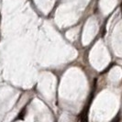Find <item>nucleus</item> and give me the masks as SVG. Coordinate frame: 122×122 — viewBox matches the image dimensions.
<instances>
[{"label": "nucleus", "instance_id": "nucleus-1", "mask_svg": "<svg viewBox=\"0 0 122 122\" xmlns=\"http://www.w3.org/2000/svg\"><path fill=\"white\" fill-rule=\"evenodd\" d=\"M25 112H26V108H23V109L21 110V112L18 114V117L17 119H23V118H24Z\"/></svg>", "mask_w": 122, "mask_h": 122}]
</instances>
